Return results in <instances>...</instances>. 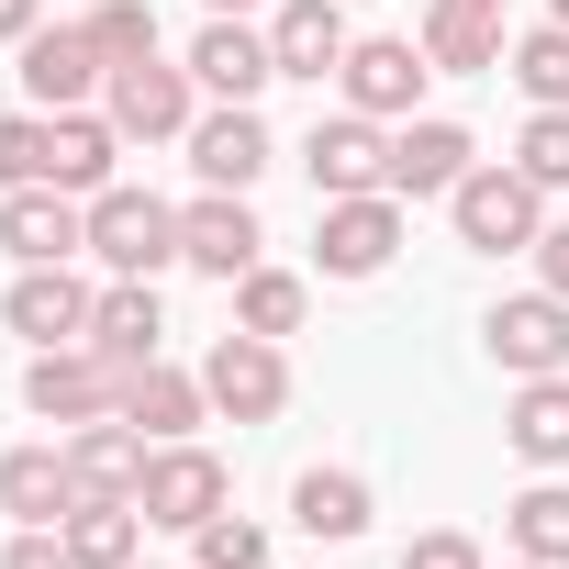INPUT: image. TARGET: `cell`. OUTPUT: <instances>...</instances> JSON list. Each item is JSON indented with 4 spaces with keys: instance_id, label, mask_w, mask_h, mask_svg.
<instances>
[{
    "instance_id": "cell-27",
    "label": "cell",
    "mask_w": 569,
    "mask_h": 569,
    "mask_svg": "<svg viewBox=\"0 0 569 569\" xmlns=\"http://www.w3.org/2000/svg\"><path fill=\"white\" fill-rule=\"evenodd\" d=\"M502 436H513V458L569 469V369H558V380H525V391H513V413H502Z\"/></svg>"
},
{
    "instance_id": "cell-32",
    "label": "cell",
    "mask_w": 569,
    "mask_h": 569,
    "mask_svg": "<svg viewBox=\"0 0 569 569\" xmlns=\"http://www.w3.org/2000/svg\"><path fill=\"white\" fill-rule=\"evenodd\" d=\"M513 168H525L536 190H569V112H536V123L513 134Z\"/></svg>"
},
{
    "instance_id": "cell-38",
    "label": "cell",
    "mask_w": 569,
    "mask_h": 569,
    "mask_svg": "<svg viewBox=\"0 0 569 569\" xmlns=\"http://www.w3.org/2000/svg\"><path fill=\"white\" fill-rule=\"evenodd\" d=\"M34 34V0H0V46H23Z\"/></svg>"
},
{
    "instance_id": "cell-18",
    "label": "cell",
    "mask_w": 569,
    "mask_h": 569,
    "mask_svg": "<svg viewBox=\"0 0 569 569\" xmlns=\"http://www.w3.org/2000/svg\"><path fill=\"white\" fill-rule=\"evenodd\" d=\"M190 168H201V190H257V168H268V123H257L246 101L201 112V123H190Z\"/></svg>"
},
{
    "instance_id": "cell-42",
    "label": "cell",
    "mask_w": 569,
    "mask_h": 569,
    "mask_svg": "<svg viewBox=\"0 0 569 569\" xmlns=\"http://www.w3.org/2000/svg\"><path fill=\"white\" fill-rule=\"evenodd\" d=\"M513 569H547V558H513Z\"/></svg>"
},
{
    "instance_id": "cell-8",
    "label": "cell",
    "mask_w": 569,
    "mask_h": 569,
    "mask_svg": "<svg viewBox=\"0 0 569 569\" xmlns=\"http://www.w3.org/2000/svg\"><path fill=\"white\" fill-rule=\"evenodd\" d=\"M134 513H146V525H179V536H201V525L223 513V458H212V447H190V436H179V447H157V458H146V491H134Z\"/></svg>"
},
{
    "instance_id": "cell-28",
    "label": "cell",
    "mask_w": 569,
    "mask_h": 569,
    "mask_svg": "<svg viewBox=\"0 0 569 569\" xmlns=\"http://www.w3.org/2000/svg\"><path fill=\"white\" fill-rule=\"evenodd\" d=\"M513 90L536 101V112H569V23H536V34H513Z\"/></svg>"
},
{
    "instance_id": "cell-23",
    "label": "cell",
    "mask_w": 569,
    "mask_h": 569,
    "mask_svg": "<svg viewBox=\"0 0 569 569\" xmlns=\"http://www.w3.org/2000/svg\"><path fill=\"white\" fill-rule=\"evenodd\" d=\"M157 336H168L157 291H146V279H112V291H101V313H90V347H101L112 369H146V358H157Z\"/></svg>"
},
{
    "instance_id": "cell-35",
    "label": "cell",
    "mask_w": 569,
    "mask_h": 569,
    "mask_svg": "<svg viewBox=\"0 0 569 569\" xmlns=\"http://www.w3.org/2000/svg\"><path fill=\"white\" fill-rule=\"evenodd\" d=\"M0 569H79V558H68V536H57V525H23Z\"/></svg>"
},
{
    "instance_id": "cell-4",
    "label": "cell",
    "mask_w": 569,
    "mask_h": 569,
    "mask_svg": "<svg viewBox=\"0 0 569 569\" xmlns=\"http://www.w3.org/2000/svg\"><path fill=\"white\" fill-rule=\"evenodd\" d=\"M123 380H134V369H112L101 347H34L23 402H34L46 425H90V413H123Z\"/></svg>"
},
{
    "instance_id": "cell-12",
    "label": "cell",
    "mask_w": 569,
    "mask_h": 569,
    "mask_svg": "<svg viewBox=\"0 0 569 569\" xmlns=\"http://www.w3.org/2000/svg\"><path fill=\"white\" fill-rule=\"evenodd\" d=\"M336 79H347V112H369V123H402V112L425 101V79H436V68H425V46H402V34H369V46H347V68H336Z\"/></svg>"
},
{
    "instance_id": "cell-17",
    "label": "cell",
    "mask_w": 569,
    "mask_h": 569,
    "mask_svg": "<svg viewBox=\"0 0 569 569\" xmlns=\"http://www.w3.org/2000/svg\"><path fill=\"white\" fill-rule=\"evenodd\" d=\"M190 79H201L212 101H257V90L279 79V57H268V34H246L234 12H212V23H201V46H190Z\"/></svg>"
},
{
    "instance_id": "cell-39",
    "label": "cell",
    "mask_w": 569,
    "mask_h": 569,
    "mask_svg": "<svg viewBox=\"0 0 569 569\" xmlns=\"http://www.w3.org/2000/svg\"><path fill=\"white\" fill-rule=\"evenodd\" d=\"M436 12H502V0H436Z\"/></svg>"
},
{
    "instance_id": "cell-3",
    "label": "cell",
    "mask_w": 569,
    "mask_h": 569,
    "mask_svg": "<svg viewBox=\"0 0 569 569\" xmlns=\"http://www.w3.org/2000/svg\"><path fill=\"white\" fill-rule=\"evenodd\" d=\"M391 246H402V190L325 201V223H313V268H325V279H380Z\"/></svg>"
},
{
    "instance_id": "cell-25",
    "label": "cell",
    "mask_w": 569,
    "mask_h": 569,
    "mask_svg": "<svg viewBox=\"0 0 569 569\" xmlns=\"http://www.w3.org/2000/svg\"><path fill=\"white\" fill-rule=\"evenodd\" d=\"M502 57H513L502 12H436V23H425V68H436V79H480V68H502Z\"/></svg>"
},
{
    "instance_id": "cell-24",
    "label": "cell",
    "mask_w": 569,
    "mask_h": 569,
    "mask_svg": "<svg viewBox=\"0 0 569 569\" xmlns=\"http://www.w3.org/2000/svg\"><path fill=\"white\" fill-rule=\"evenodd\" d=\"M57 536H68V558H79V569H134V536H146V513H134L123 491H79V513H68Z\"/></svg>"
},
{
    "instance_id": "cell-13",
    "label": "cell",
    "mask_w": 569,
    "mask_h": 569,
    "mask_svg": "<svg viewBox=\"0 0 569 569\" xmlns=\"http://www.w3.org/2000/svg\"><path fill=\"white\" fill-rule=\"evenodd\" d=\"M491 358L513 369V380H558L569 369V302L558 291H525V302H491Z\"/></svg>"
},
{
    "instance_id": "cell-36",
    "label": "cell",
    "mask_w": 569,
    "mask_h": 569,
    "mask_svg": "<svg viewBox=\"0 0 569 569\" xmlns=\"http://www.w3.org/2000/svg\"><path fill=\"white\" fill-rule=\"evenodd\" d=\"M402 569H480V547H469V536H413Z\"/></svg>"
},
{
    "instance_id": "cell-5",
    "label": "cell",
    "mask_w": 569,
    "mask_h": 569,
    "mask_svg": "<svg viewBox=\"0 0 569 569\" xmlns=\"http://www.w3.org/2000/svg\"><path fill=\"white\" fill-rule=\"evenodd\" d=\"M201 391H212V413H234V425H268L279 402H291V358H279V336H223L212 358H201Z\"/></svg>"
},
{
    "instance_id": "cell-7",
    "label": "cell",
    "mask_w": 569,
    "mask_h": 569,
    "mask_svg": "<svg viewBox=\"0 0 569 569\" xmlns=\"http://www.w3.org/2000/svg\"><path fill=\"white\" fill-rule=\"evenodd\" d=\"M23 90H34V112H90V90H112V57L90 46V23H34L23 34Z\"/></svg>"
},
{
    "instance_id": "cell-6",
    "label": "cell",
    "mask_w": 569,
    "mask_h": 569,
    "mask_svg": "<svg viewBox=\"0 0 569 569\" xmlns=\"http://www.w3.org/2000/svg\"><path fill=\"white\" fill-rule=\"evenodd\" d=\"M190 68H168V57H134V68H112V90H101V112L123 123V146H168V134H190L201 112H190Z\"/></svg>"
},
{
    "instance_id": "cell-30",
    "label": "cell",
    "mask_w": 569,
    "mask_h": 569,
    "mask_svg": "<svg viewBox=\"0 0 569 569\" xmlns=\"http://www.w3.org/2000/svg\"><path fill=\"white\" fill-rule=\"evenodd\" d=\"M502 525H513V558H547V569H569V491H558V480H536V491H525Z\"/></svg>"
},
{
    "instance_id": "cell-9",
    "label": "cell",
    "mask_w": 569,
    "mask_h": 569,
    "mask_svg": "<svg viewBox=\"0 0 569 569\" xmlns=\"http://www.w3.org/2000/svg\"><path fill=\"white\" fill-rule=\"evenodd\" d=\"M302 168H313V190H325V201L391 190V134H380L369 112H325V123H313V146H302Z\"/></svg>"
},
{
    "instance_id": "cell-34",
    "label": "cell",
    "mask_w": 569,
    "mask_h": 569,
    "mask_svg": "<svg viewBox=\"0 0 569 569\" xmlns=\"http://www.w3.org/2000/svg\"><path fill=\"white\" fill-rule=\"evenodd\" d=\"M201 569H268V536H257L246 513H212V525H201Z\"/></svg>"
},
{
    "instance_id": "cell-31",
    "label": "cell",
    "mask_w": 569,
    "mask_h": 569,
    "mask_svg": "<svg viewBox=\"0 0 569 569\" xmlns=\"http://www.w3.org/2000/svg\"><path fill=\"white\" fill-rule=\"evenodd\" d=\"M90 46H101L112 68H134V57H157V12H146V0H101V12H90Z\"/></svg>"
},
{
    "instance_id": "cell-21",
    "label": "cell",
    "mask_w": 569,
    "mask_h": 569,
    "mask_svg": "<svg viewBox=\"0 0 569 569\" xmlns=\"http://www.w3.org/2000/svg\"><path fill=\"white\" fill-rule=\"evenodd\" d=\"M0 513H12V525H68L79 513L68 447H12V458H0Z\"/></svg>"
},
{
    "instance_id": "cell-15",
    "label": "cell",
    "mask_w": 569,
    "mask_h": 569,
    "mask_svg": "<svg viewBox=\"0 0 569 569\" xmlns=\"http://www.w3.org/2000/svg\"><path fill=\"white\" fill-rule=\"evenodd\" d=\"M347 0H279V23H268V57H279V79H336L347 68Z\"/></svg>"
},
{
    "instance_id": "cell-40",
    "label": "cell",
    "mask_w": 569,
    "mask_h": 569,
    "mask_svg": "<svg viewBox=\"0 0 569 569\" xmlns=\"http://www.w3.org/2000/svg\"><path fill=\"white\" fill-rule=\"evenodd\" d=\"M212 12H257V0H212Z\"/></svg>"
},
{
    "instance_id": "cell-19",
    "label": "cell",
    "mask_w": 569,
    "mask_h": 569,
    "mask_svg": "<svg viewBox=\"0 0 569 569\" xmlns=\"http://www.w3.org/2000/svg\"><path fill=\"white\" fill-rule=\"evenodd\" d=\"M112 146H123V123L112 112H46V190H112Z\"/></svg>"
},
{
    "instance_id": "cell-14",
    "label": "cell",
    "mask_w": 569,
    "mask_h": 569,
    "mask_svg": "<svg viewBox=\"0 0 569 569\" xmlns=\"http://www.w3.org/2000/svg\"><path fill=\"white\" fill-rule=\"evenodd\" d=\"M257 246H268V234H257L246 190H201V201L179 212V257H190L201 279H246V268H257Z\"/></svg>"
},
{
    "instance_id": "cell-2",
    "label": "cell",
    "mask_w": 569,
    "mask_h": 569,
    "mask_svg": "<svg viewBox=\"0 0 569 569\" xmlns=\"http://www.w3.org/2000/svg\"><path fill=\"white\" fill-rule=\"evenodd\" d=\"M90 257L112 268V279H157L168 257H179V212L157 201V190H90Z\"/></svg>"
},
{
    "instance_id": "cell-22",
    "label": "cell",
    "mask_w": 569,
    "mask_h": 569,
    "mask_svg": "<svg viewBox=\"0 0 569 569\" xmlns=\"http://www.w3.org/2000/svg\"><path fill=\"white\" fill-rule=\"evenodd\" d=\"M201 413H212V391H201L190 369H168V358H146V369L123 380V425H146L157 447H179V436H190Z\"/></svg>"
},
{
    "instance_id": "cell-26",
    "label": "cell",
    "mask_w": 569,
    "mask_h": 569,
    "mask_svg": "<svg viewBox=\"0 0 569 569\" xmlns=\"http://www.w3.org/2000/svg\"><path fill=\"white\" fill-rule=\"evenodd\" d=\"M291 513H302V536H336V547H347V536H369L380 502H369L358 469H302V480H291Z\"/></svg>"
},
{
    "instance_id": "cell-37",
    "label": "cell",
    "mask_w": 569,
    "mask_h": 569,
    "mask_svg": "<svg viewBox=\"0 0 569 569\" xmlns=\"http://www.w3.org/2000/svg\"><path fill=\"white\" fill-rule=\"evenodd\" d=\"M536 291H558V302H569V223H547V234H536Z\"/></svg>"
},
{
    "instance_id": "cell-33",
    "label": "cell",
    "mask_w": 569,
    "mask_h": 569,
    "mask_svg": "<svg viewBox=\"0 0 569 569\" xmlns=\"http://www.w3.org/2000/svg\"><path fill=\"white\" fill-rule=\"evenodd\" d=\"M46 179V112H0V190Z\"/></svg>"
},
{
    "instance_id": "cell-20",
    "label": "cell",
    "mask_w": 569,
    "mask_h": 569,
    "mask_svg": "<svg viewBox=\"0 0 569 569\" xmlns=\"http://www.w3.org/2000/svg\"><path fill=\"white\" fill-rule=\"evenodd\" d=\"M469 168H480L469 123H402V134H391V190H402V201H436V190H458Z\"/></svg>"
},
{
    "instance_id": "cell-29",
    "label": "cell",
    "mask_w": 569,
    "mask_h": 569,
    "mask_svg": "<svg viewBox=\"0 0 569 569\" xmlns=\"http://www.w3.org/2000/svg\"><path fill=\"white\" fill-rule=\"evenodd\" d=\"M302 302H313V291H302L291 268H246V279H234V325H246V336H302Z\"/></svg>"
},
{
    "instance_id": "cell-1",
    "label": "cell",
    "mask_w": 569,
    "mask_h": 569,
    "mask_svg": "<svg viewBox=\"0 0 569 569\" xmlns=\"http://www.w3.org/2000/svg\"><path fill=\"white\" fill-rule=\"evenodd\" d=\"M447 212H458V246H480V257H513V246L547 234V190L525 168H469L447 190Z\"/></svg>"
},
{
    "instance_id": "cell-11",
    "label": "cell",
    "mask_w": 569,
    "mask_h": 569,
    "mask_svg": "<svg viewBox=\"0 0 569 569\" xmlns=\"http://www.w3.org/2000/svg\"><path fill=\"white\" fill-rule=\"evenodd\" d=\"M0 246H12L23 268H57V257H79L90 246V201L79 190H0Z\"/></svg>"
},
{
    "instance_id": "cell-16",
    "label": "cell",
    "mask_w": 569,
    "mask_h": 569,
    "mask_svg": "<svg viewBox=\"0 0 569 569\" xmlns=\"http://www.w3.org/2000/svg\"><path fill=\"white\" fill-rule=\"evenodd\" d=\"M146 458H157V436L146 425H123V413H90V425H68V469H79V491H146Z\"/></svg>"
},
{
    "instance_id": "cell-41",
    "label": "cell",
    "mask_w": 569,
    "mask_h": 569,
    "mask_svg": "<svg viewBox=\"0 0 569 569\" xmlns=\"http://www.w3.org/2000/svg\"><path fill=\"white\" fill-rule=\"evenodd\" d=\"M547 23H569V0H547Z\"/></svg>"
},
{
    "instance_id": "cell-10",
    "label": "cell",
    "mask_w": 569,
    "mask_h": 569,
    "mask_svg": "<svg viewBox=\"0 0 569 569\" xmlns=\"http://www.w3.org/2000/svg\"><path fill=\"white\" fill-rule=\"evenodd\" d=\"M0 313H12V336H34V347H90V313H101V291H90V279H79L68 257H57V268H23Z\"/></svg>"
}]
</instances>
